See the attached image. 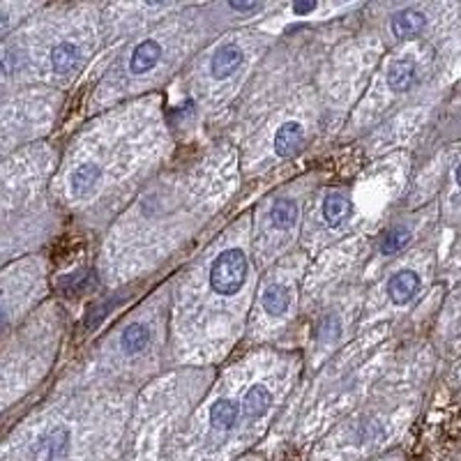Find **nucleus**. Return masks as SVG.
Wrapping results in <instances>:
<instances>
[{"label": "nucleus", "instance_id": "obj_1", "mask_svg": "<svg viewBox=\"0 0 461 461\" xmlns=\"http://www.w3.org/2000/svg\"><path fill=\"white\" fill-rule=\"evenodd\" d=\"M244 277H247V259L240 249L222 252L210 268V286L217 296L238 293Z\"/></svg>", "mask_w": 461, "mask_h": 461}, {"label": "nucleus", "instance_id": "obj_2", "mask_svg": "<svg viewBox=\"0 0 461 461\" xmlns=\"http://www.w3.org/2000/svg\"><path fill=\"white\" fill-rule=\"evenodd\" d=\"M67 445H70V434L65 429H53L37 438L33 455L39 461H58L67 452Z\"/></svg>", "mask_w": 461, "mask_h": 461}, {"label": "nucleus", "instance_id": "obj_3", "mask_svg": "<svg viewBox=\"0 0 461 461\" xmlns=\"http://www.w3.org/2000/svg\"><path fill=\"white\" fill-rule=\"evenodd\" d=\"M420 291V277L413 270H401L388 281V296L395 305H406L408 300L415 298Z\"/></svg>", "mask_w": 461, "mask_h": 461}, {"label": "nucleus", "instance_id": "obj_4", "mask_svg": "<svg viewBox=\"0 0 461 461\" xmlns=\"http://www.w3.org/2000/svg\"><path fill=\"white\" fill-rule=\"evenodd\" d=\"M242 61H244V56H242L240 48L235 44H227L212 56L210 72H212L214 78H227V76H231L235 70H238V67L242 65Z\"/></svg>", "mask_w": 461, "mask_h": 461}, {"label": "nucleus", "instance_id": "obj_5", "mask_svg": "<svg viewBox=\"0 0 461 461\" xmlns=\"http://www.w3.org/2000/svg\"><path fill=\"white\" fill-rule=\"evenodd\" d=\"M302 141H305V130L298 123H284L277 134H274V152L279 157H291L296 152Z\"/></svg>", "mask_w": 461, "mask_h": 461}, {"label": "nucleus", "instance_id": "obj_6", "mask_svg": "<svg viewBox=\"0 0 461 461\" xmlns=\"http://www.w3.org/2000/svg\"><path fill=\"white\" fill-rule=\"evenodd\" d=\"M162 56V46L155 42V39H143V42L134 48V53L130 58V70L132 74H145L150 72L152 67L160 63Z\"/></svg>", "mask_w": 461, "mask_h": 461}, {"label": "nucleus", "instance_id": "obj_7", "mask_svg": "<svg viewBox=\"0 0 461 461\" xmlns=\"http://www.w3.org/2000/svg\"><path fill=\"white\" fill-rule=\"evenodd\" d=\"M51 67L56 74H72L81 67V51L72 42H61L51 51Z\"/></svg>", "mask_w": 461, "mask_h": 461}, {"label": "nucleus", "instance_id": "obj_8", "mask_svg": "<svg viewBox=\"0 0 461 461\" xmlns=\"http://www.w3.org/2000/svg\"><path fill=\"white\" fill-rule=\"evenodd\" d=\"M392 33L395 37L404 39V37H415L423 33L425 28V14L415 12V9H401L395 16H392Z\"/></svg>", "mask_w": 461, "mask_h": 461}, {"label": "nucleus", "instance_id": "obj_9", "mask_svg": "<svg viewBox=\"0 0 461 461\" xmlns=\"http://www.w3.org/2000/svg\"><path fill=\"white\" fill-rule=\"evenodd\" d=\"M415 81V63L410 58H401V61L392 63L388 70V86L395 93H406Z\"/></svg>", "mask_w": 461, "mask_h": 461}, {"label": "nucleus", "instance_id": "obj_10", "mask_svg": "<svg viewBox=\"0 0 461 461\" xmlns=\"http://www.w3.org/2000/svg\"><path fill=\"white\" fill-rule=\"evenodd\" d=\"M238 418H240V408L231 399L217 401L210 410V425L214 431H222V434L224 431H231L235 425H238Z\"/></svg>", "mask_w": 461, "mask_h": 461}, {"label": "nucleus", "instance_id": "obj_11", "mask_svg": "<svg viewBox=\"0 0 461 461\" xmlns=\"http://www.w3.org/2000/svg\"><path fill=\"white\" fill-rule=\"evenodd\" d=\"M270 404H272V395L268 392V388L254 385V388H249V392L242 399V413H244V418L257 420V418H261L263 413H266V410L270 408Z\"/></svg>", "mask_w": 461, "mask_h": 461}, {"label": "nucleus", "instance_id": "obj_12", "mask_svg": "<svg viewBox=\"0 0 461 461\" xmlns=\"http://www.w3.org/2000/svg\"><path fill=\"white\" fill-rule=\"evenodd\" d=\"M348 212H351V201H348V196L341 192L330 194L326 203H323V217H326L330 227H337V224L344 222L348 217Z\"/></svg>", "mask_w": 461, "mask_h": 461}, {"label": "nucleus", "instance_id": "obj_13", "mask_svg": "<svg viewBox=\"0 0 461 461\" xmlns=\"http://www.w3.org/2000/svg\"><path fill=\"white\" fill-rule=\"evenodd\" d=\"M102 178L100 166L95 164H83L72 173V194L74 196H86L88 192H93V187Z\"/></svg>", "mask_w": 461, "mask_h": 461}, {"label": "nucleus", "instance_id": "obj_14", "mask_svg": "<svg viewBox=\"0 0 461 461\" xmlns=\"http://www.w3.org/2000/svg\"><path fill=\"white\" fill-rule=\"evenodd\" d=\"M289 305H291V291L284 286V284H272V286L263 293V309L272 314V316L286 314Z\"/></svg>", "mask_w": 461, "mask_h": 461}, {"label": "nucleus", "instance_id": "obj_15", "mask_svg": "<svg viewBox=\"0 0 461 461\" xmlns=\"http://www.w3.org/2000/svg\"><path fill=\"white\" fill-rule=\"evenodd\" d=\"M120 344H123L125 353H130V356H136V353L145 351V346L150 344V330L145 328L143 323H132V326L123 332Z\"/></svg>", "mask_w": 461, "mask_h": 461}, {"label": "nucleus", "instance_id": "obj_16", "mask_svg": "<svg viewBox=\"0 0 461 461\" xmlns=\"http://www.w3.org/2000/svg\"><path fill=\"white\" fill-rule=\"evenodd\" d=\"M270 219L272 227L277 229H291L293 224L298 222V205L293 203L291 199H279L272 203L270 208Z\"/></svg>", "mask_w": 461, "mask_h": 461}, {"label": "nucleus", "instance_id": "obj_17", "mask_svg": "<svg viewBox=\"0 0 461 461\" xmlns=\"http://www.w3.org/2000/svg\"><path fill=\"white\" fill-rule=\"evenodd\" d=\"M408 240H410V233L406 231V229H401V227H397V229H390L388 233H385V238H383V242H380V252L383 254H397V252H401L408 244Z\"/></svg>", "mask_w": 461, "mask_h": 461}, {"label": "nucleus", "instance_id": "obj_18", "mask_svg": "<svg viewBox=\"0 0 461 461\" xmlns=\"http://www.w3.org/2000/svg\"><path fill=\"white\" fill-rule=\"evenodd\" d=\"M231 9H235V12H254V9H261L259 3H229Z\"/></svg>", "mask_w": 461, "mask_h": 461}, {"label": "nucleus", "instance_id": "obj_19", "mask_svg": "<svg viewBox=\"0 0 461 461\" xmlns=\"http://www.w3.org/2000/svg\"><path fill=\"white\" fill-rule=\"evenodd\" d=\"M316 9V3H296L293 5V12L296 14H309V12H314Z\"/></svg>", "mask_w": 461, "mask_h": 461}, {"label": "nucleus", "instance_id": "obj_20", "mask_svg": "<svg viewBox=\"0 0 461 461\" xmlns=\"http://www.w3.org/2000/svg\"><path fill=\"white\" fill-rule=\"evenodd\" d=\"M457 182L461 185V164H459V169H457Z\"/></svg>", "mask_w": 461, "mask_h": 461}]
</instances>
